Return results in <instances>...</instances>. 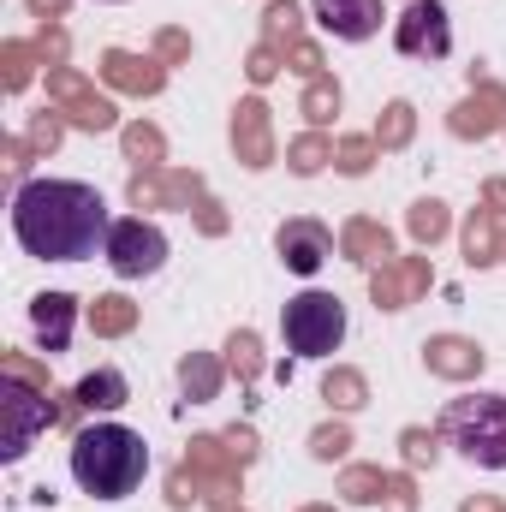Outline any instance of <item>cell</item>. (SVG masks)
<instances>
[{"instance_id": "7", "label": "cell", "mask_w": 506, "mask_h": 512, "mask_svg": "<svg viewBox=\"0 0 506 512\" xmlns=\"http://www.w3.org/2000/svg\"><path fill=\"white\" fill-rule=\"evenodd\" d=\"M393 42H399V54H411V60H441V54L453 48V24H447L441 0H405V18H399Z\"/></svg>"}, {"instance_id": "15", "label": "cell", "mask_w": 506, "mask_h": 512, "mask_svg": "<svg viewBox=\"0 0 506 512\" xmlns=\"http://www.w3.org/2000/svg\"><path fill=\"white\" fill-rule=\"evenodd\" d=\"M501 114H506V96L495 84H483V90L453 114V131H459V137H489V131L501 126Z\"/></svg>"}, {"instance_id": "26", "label": "cell", "mask_w": 506, "mask_h": 512, "mask_svg": "<svg viewBox=\"0 0 506 512\" xmlns=\"http://www.w3.org/2000/svg\"><path fill=\"white\" fill-rule=\"evenodd\" d=\"M328 155H334V149H328V137H322V131H310V137H298V143H292V167H298V173H316Z\"/></svg>"}, {"instance_id": "32", "label": "cell", "mask_w": 506, "mask_h": 512, "mask_svg": "<svg viewBox=\"0 0 506 512\" xmlns=\"http://www.w3.org/2000/svg\"><path fill=\"white\" fill-rule=\"evenodd\" d=\"M405 459H411V465H435V435L405 429Z\"/></svg>"}, {"instance_id": "36", "label": "cell", "mask_w": 506, "mask_h": 512, "mask_svg": "<svg viewBox=\"0 0 506 512\" xmlns=\"http://www.w3.org/2000/svg\"><path fill=\"white\" fill-rule=\"evenodd\" d=\"M161 54H167V60H179V54H185V36H173V30H167V36H161Z\"/></svg>"}, {"instance_id": "9", "label": "cell", "mask_w": 506, "mask_h": 512, "mask_svg": "<svg viewBox=\"0 0 506 512\" xmlns=\"http://www.w3.org/2000/svg\"><path fill=\"white\" fill-rule=\"evenodd\" d=\"M131 203H197V209L209 215V233L227 227V221L215 215V203L203 197V185L185 179V173H137V179H131Z\"/></svg>"}, {"instance_id": "10", "label": "cell", "mask_w": 506, "mask_h": 512, "mask_svg": "<svg viewBox=\"0 0 506 512\" xmlns=\"http://www.w3.org/2000/svg\"><path fill=\"white\" fill-rule=\"evenodd\" d=\"M316 24L340 42H370L381 30V0H316Z\"/></svg>"}, {"instance_id": "33", "label": "cell", "mask_w": 506, "mask_h": 512, "mask_svg": "<svg viewBox=\"0 0 506 512\" xmlns=\"http://www.w3.org/2000/svg\"><path fill=\"white\" fill-rule=\"evenodd\" d=\"M256 364H262V358H256V334H239V340H233V370H239V376L251 382Z\"/></svg>"}, {"instance_id": "2", "label": "cell", "mask_w": 506, "mask_h": 512, "mask_svg": "<svg viewBox=\"0 0 506 512\" xmlns=\"http://www.w3.org/2000/svg\"><path fill=\"white\" fill-rule=\"evenodd\" d=\"M143 471H149V447H143L137 429H126V423H90V429H78V441H72V477H78L84 495L126 501L131 489L143 483Z\"/></svg>"}, {"instance_id": "13", "label": "cell", "mask_w": 506, "mask_h": 512, "mask_svg": "<svg viewBox=\"0 0 506 512\" xmlns=\"http://www.w3.org/2000/svg\"><path fill=\"white\" fill-rule=\"evenodd\" d=\"M233 143H239V161L245 167H268L274 161V143H268V108L262 102H245L233 114Z\"/></svg>"}, {"instance_id": "14", "label": "cell", "mask_w": 506, "mask_h": 512, "mask_svg": "<svg viewBox=\"0 0 506 512\" xmlns=\"http://www.w3.org/2000/svg\"><path fill=\"white\" fill-rule=\"evenodd\" d=\"M102 78H108L114 90H126V96H155L167 72H161L155 60H137V54H108V60H102Z\"/></svg>"}, {"instance_id": "35", "label": "cell", "mask_w": 506, "mask_h": 512, "mask_svg": "<svg viewBox=\"0 0 506 512\" xmlns=\"http://www.w3.org/2000/svg\"><path fill=\"white\" fill-rule=\"evenodd\" d=\"M316 453H322V459L346 453V429H322V435H316Z\"/></svg>"}, {"instance_id": "28", "label": "cell", "mask_w": 506, "mask_h": 512, "mask_svg": "<svg viewBox=\"0 0 506 512\" xmlns=\"http://www.w3.org/2000/svg\"><path fill=\"white\" fill-rule=\"evenodd\" d=\"M405 137H411V108H405V102H393V108H387V120H381V131H376V143H381V149H399Z\"/></svg>"}, {"instance_id": "34", "label": "cell", "mask_w": 506, "mask_h": 512, "mask_svg": "<svg viewBox=\"0 0 506 512\" xmlns=\"http://www.w3.org/2000/svg\"><path fill=\"white\" fill-rule=\"evenodd\" d=\"M251 78H256V84H268V78H274V48H268V42L251 54Z\"/></svg>"}, {"instance_id": "24", "label": "cell", "mask_w": 506, "mask_h": 512, "mask_svg": "<svg viewBox=\"0 0 506 512\" xmlns=\"http://www.w3.org/2000/svg\"><path fill=\"white\" fill-rule=\"evenodd\" d=\"M197 489H203V477H197V471H191V483H185V477H173V501H179V507H185V501H191ZM209 489H215V495H209L215 507H233V477H215Z\"/></svg>"}, {"instance_id": "40", "label": "cell", "mask_w": 506, "mask_h": 512, "mask_svg": "<svg viewBox=\"0 0 506 512\" xmlns=\"http://www.w3.org/2000/svg\"><path fill=\"white\" fill-rule=\"evenodd\" d=\"M310 512H328V507H310Z\"/></svg>"}, {"instance_id": "16", "label": "cell", "mask_w": 506, "mask_h": 512, "mask_svg": "<svg viewBox=\"0 0 506 512\" xmlns=\"http://www.w3.org/2000/svg\"><path fill=\"white\" fill-rule=\"evenodd\" d=\"M30 316H36V334L48 340V352H66V340H72V298L66 292H42L30 304Z\"/></svg>"}, {"instance_id": "25", "label": "cell", "mask_w": 506, "mask_h": 512, "mask_svg": "<svg viewBox=\"0 0 506 512\" xmlns=\"http://www.w3.org/2000/svg\"><path fill=\"white\" fill-rule=\"evenodd\" d=\"M328 399H334L340 411H358V405H364V376H358V370H334V376H328Z\"/></svg>"}, {"instance_id": "22", "label": "cell", "mask_w": 506, "mask_h": 512, "mask_svg": "<svg viewBox=\"0 0 506 512\" xmlns=\"http://www.w3.org/2000/svg\"><path fill=\"white\" fill-rule=\"evenodd\" d=\"M340 489H346V501H381L393 483H387L381 471H370V465H358V471H346V483H340Z\"/></svg>"}, {"instance_id": "4", "label": "cell", "mask_w": 506, "mask_h": 512, "mask_svg": "<svg viewBox=\"0 0 506 512\" xmlns=\"http://www.w3.org/2000/svg\"><path fill=\"white\" fill-rule=\"evenodd\" d=\"M280 334L298 358H328L346 340V304L334 292H298L280 310Z\"/></svg>"}, {"instance_id": "30", "label": "cell", "mask_w": 506, "mask_h": 512, "mask_svg": "<svg viewBox=\"0 0 506 512\" xmlns=\"http://www.w3.org/2000/svg\"><path fill=\"white\" fill-rule=\"evenodd\" d=\"M126 149H131V161H161V131L155 126H131Z\"/></svg>"}, {"instance_id": "1", "label": "cell", "mask_w": 506, "mask_h": 512, "mask_svg": "<svg viewBox=\"0 0 506 512\" xmlns=\"http://www.w3.org/2000/svg\"><path fill=\"white\" fill-rule=\"evenodd\" d=\"M12 233L18 245L42 262H84V256L108 251V203L96 185L78 179H30L12 197Z\"/></svg>"}, {"instance_id": "3", "label": "cell", "mask_w": 506, "mask_h": 512, "mask_svg": "<svg viewBox=\"0 0 506 512\" xmlns=\"http://www.w3.org/2000/svg\"><path fill=\"white\" fill-rule=\"evenodd\" d=\"M441 429L465 447L471 465H489L501 471L506 465V393H471V399H453Z\"/></svg>"}, {"instance_id": "39", "label": "cell", "mask_w": 506, "mask_h": 512, "mask_svg": "<svg viewBox=\"0 0 506 512\" xmlns=\"http://www.w3.org/2000/svg\"><path fill=\"white\" fill-rule=\"evenodd\" d=\"M465 512H495V507H489V501H471V507H465Z\"/></svg>"}, {"instance_id": "21", "label": "cell", "mask_w": 506, "mask_h": 512, "mask_svg": "<svg viewBox=\"0 0 506 512\" xmlns=\"http://www.w3.org/2000/svg\"><path fill=\"white\" fill-rule=\"evenodd\" d=\"M334 108H340V90H334L328 78H310V90H304V114H310V126H328Z\"/></svg>"}, {"instance_id": "29", "label": "cell", "mask_w": 506, "mask_h": 512, "mask_svg": "<svg viewBox=\"0 0 506 512\" xmlns=\"http://www.w3.org/2000/svg\"><path fill=\"white\" fill-rule=\"evenodd\" d=\"M185 387H191V399H209V393L221 387V370H215L209 358H191V364H185Z\"/></svg>"}, {"instance_id": "20", "label": "cell", "mask_w": 506, "mask_h": 512, "mask_svg": "<svg viewBox=\"0 0 506 512\" xmlns=\"http://www.w3.org/2000/svg\"><path fill=\"white\" fill-rule=\"evenodd\" d=\"M131 322H137V304H126V298H96V310H90L96 334H126Z\"/></svg>"}, {"instance_id": "18", "label": "cell", "mask_w": 506, "mask_h": 512, "mask_svg": "<svg viewBox=\"0 0 506 512\" xmlns=\"http://www.w3.org/2000/svg\"><path fill=\"white\" fill-rule=\"evenodd\" d=\"M340 251L358 256V262H387L393 256V239H387V227H376V221H352L340 233Z\"/></svg>"}, {"instance_id": "6", "label": "cell", "mask_w": 506, "mask_h": 512, "mask_svg": "<svg viewBox=\"0 0 506 512\" xmlns=\"http://www.w3.org/2000/svg\"><path fill=\"white\" fill-rule=\"evenodd\" d=\"M108 262H114V274L120 280H143V274H155L161 262H167V233L155 227V221H114V233H108Z\"/></svg>"}, {"instance_id": "5", "label": "cell", "mask_w": 506, "mask_h": 512, "mask_svg": "<svg viewBox=\"0 0 506 512\" xmlns=\"http://www.w3.org/2000/svg\"><path fill=\"white\" fill-rule=\"evenodd\" d=\"M60 417V405H48V387H24V376L6 370V387H0V459H24L30 441Z\"/></svg>"}, {"instance_id": "19", "label": "cell", "mask_w": 506, "mask_h": 512, "mask_svg": "<svg viewBox=\"0 0 506 512\" xmlns=\"http://www.w3.org/2000/svg\"><path fill=\"white\" fill-rule=\"evenodd\" d=\"M126 376L120 370H96V376H84L78 382V405L84 411H114V405H126Z\"/></svg>"}, {"instance_id": "12", "label": "cell", "mask_w": 506, "mask_h": 512, "mask_svg": "<svg viewBox=\"0 0 506 512\" xmlns=\"http://www.w3.org/2000/svg\"><path fill=\"white\" fill-rule=\"evenodd\" d=\"M328 251H334V233L328 227H316V221H286L280 227V256H286L292 274H316L328 262Z\"/></svg>"}, {"instance_id": "11", "label": "cell", "mask_w": 506, "mask_h": 512, "mask_svg": "<svg viewBox=\"0 0 506 512\" xmlns=\"http://www.w3.org/2000/svg\"><path fill=\"white\" fill-rule=\"evenodd\" d=\"M376 304L381 310H405L423 286H429V256H405V262H381L376 268Z\"/></svg>"}, {"instance_id": "37", "label": "cell", "mask_w": 506, "mask_h": 512, "mask_svg": "<svg viewBox=\"0 0 506 512\" xmlns=\"http://www.w3.org/2000/svg\"><path fill=\"white\" fill-rule=\"evenodd\" d=\"M489 203H501V215H506V179H495V185H489Z\"/></svg>"}, {"instance_id": "38", "label": "cell", "mask_w": 506, "mask_h": 512, "mask_svg": "<svg viewBox=\"0 0 506 512\" xmlns=\"http://www.w3.org/2000/svg\"><path fill=\"white\" fill-rule=\"evenodd\" d=\"M30 6H36V12H60L66 0H30Z\"/></svg>"}, {"instance_id": "23", "label": "cell", "mask_w": 506, "mask_h": 512, "mask_svg": "<svg viewBox=\"0 0 506 512\" xmlns=\"http://www.w3.org/2000/svg\"><path fill=\"white\" fill-rule=\"evenodd\" d=\"M298 48V6L292 0H280V6H268V48Z\"/></svg>"}, {"instance_id": "17", "label": "cell", "mask_w": 506, "mask_h": 512, "mask_svg": "<svg viewBox=\"0 0 506 512\" xmlns=\"http://www.w3.org/2000/svg\"><path fill=\"white\" fill-rule=\"evenodd\" d=\"M429 370L459 382V376H477V370H483V352L465 346V340H435V346H429Z\"/></svg>"}, {"instance_id": "8", "label": "cell", "mask_w": 506, "mask_h": 512, "mask_svg": "<svg viewBox=\"0 0 506 512\" xmlns=\"http://www.w3.org/2000/svg\"><path fill=\"white\" fill-rule=\"evenodd\" d=\"M48 96L72 114V126H84V131H108L120 114H114V102L108 96H96L78 72H48Z\"/></svg>"}, {"instance_id": "27", "label": "cell", "mask_w": 506, "mask_h": 512, "mask_svg": "<svg viewBox=\"0 0 506 512\" xmlns=\"http://www.w3.org/2000/svg\"><path fill=\"white\" fill-rule=\"evenodd\" d=\"M411 233H417L423 245H435V239L447 233V209H441V203H417V209H411Z\"/></svg>"}, {"instance_id": "31", "label": "cell", "mask_w": 506, "mask_h": 512, "mask_svg": "<svg viewBox=\"0 0 506 512\" xmlns=\"http://www.w3.org/2000/svg\"><path fill=\"white\" fill-rule=\"evenodd\" d=\"M370 155H376V143H370V137H346V143H340V167H346V173H364V167H370Z\"/></svg>"}]
</instances>
